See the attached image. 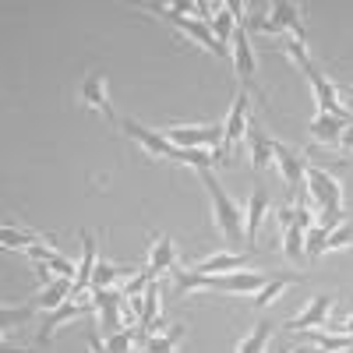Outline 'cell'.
I'll return each instance as SVG.
<instances>
[{
    "label": "cell",
    "instance_id": "obj_1",
    "mask_svg": "<svg viewBox=\"0 0 353 353\" xmlns=\"http://www.w3.org/2000/svg\"><path fill=\"white\" fill-rule=\"evenodd\" d=\"M198 173H201L205 191H209V198H212V216H216V226H219V233H223V241H226L230 248L248 244V237H244V212H241V205L223 191L219 176H216L212 170H198Z\"/></svg>",
    "mask_w": 353,
    "mask_h": 353
},
{
    "label": "cell",
    "instance_id": "obj_2",
    "mask_svg": "<svg viewBox=\"0 0 353 353\" xmlns=\"http://www.w3.org/2000/svg\"><path fill=\"white\" fill-rule=\"evenodd\" d=\"M121 128H124L128 138H134L149 156H163V159H173V163H188V166H194V170H212V159L205 156L201 149H176L166 134H159V131H152V128L131 121V117H128V121H121Z\"/></svg>",
    "mask_w": 353,
    "mask_h": 353
},
{
    "label": "cell",
    "instance_id": "obj_3",
    "mask_svg": "<svg viewBox=\"0 0 353 353\" xmlns=\"http://www.w3.org/2000/svg\"><path fill=\"white\" fill-rule=\"evenodd\" d=\"M269 276L261 272H226V276H201V272H176V290L191 293V290H223V293H258Z\"/></svg>",
    "mask_w": 353,
    "mask_h": 353
},
{
    "label": "cell",
    "instance_id": "obj_4",
    "mask_svg": "<svg viewBox=\"0 0 353 353\" xmlns=\"http://www.w3.org/2000/svg\"><path fill=\"white\" fill-rule=\"evenodd\" d=\"M307 191L311 198L321 205V226H339V212H343V188L332 173L318 170V166H307Z\"/></svg>",
    "mask_w": 353,
    "mask_h": 353
},
{
    "label": "cell",
    "instance_id": "obj_5",
    "mask_svg": "<svg viewBox=\"0 0 353 353\" xmlns=\"http://www.w3.org/2000/svg\"><path fill=\"white\" fill-rule=\"evenodd\" d=\"M166 138L176 145V149H219V159L223 156V124H212V128H166Z\"/></svg>",
    "mask_w": 353,
    "mask_h": 353
},
{
    "label": "cell",
    "instance_id": "obj_6",
    "mask_svg": "<svg viewBox=\"0 0 353 353\" xmlns=\"http://www.w3.org/2000/svg\"><path fill=\"white\" fill-rule=\"evenodd\" d=\"M301 71L307 74V81H311V88H314V99H318V113H332V117H339V121H346L350 124V110L339 103V92H336V85L332 81H325L321 78V71L311 64V57L307 61H301Z\"/></svg>",
    "mask_w": 353,
    "mask_h": 353
},
{
    "label": "cell",
    "instance_id": "obj_7",
    "mask_svg": "<svg viewBox=\"0 0 353 353\" xmlns=\"http://www.w3.org/2000/svg\"><path fill=\"white\" fill-rule=\"evenodd\" d=\"M92 304L99 311V325L106 336L121 332V314H124V293L117 290H92Z\"/></svg>",
    "mask_w": 353,
    "mask_h": 353
},
{
    "label": "cell",
    "instance_id": "obj_8",
    "mask_svg": "<svg viewBox=\"0 0 353 353\" xmlns=\"http://www.w3.org/2000/svg\"><path fill=\"white\" fill-rule=\"evenodd\" d=\"M88 307H96V304H88V301H81V297H71L68 304H61L57 311H50L46 318H43V325H39V336H36V343L39 346H46L50 339H53V332L64 325V321H71V318H78V314H85Z\"/></svg>",
    "mask_w": 353,
    "mask_h": 353
},
{
    "label": "cell",
    "instance_id": "obj_9",
    "mask_svg": "<svg viewBox=\"0 0 353 353\" xmlns=\"http://www.w3.org/2000/svg\"><path fill=\"white\" fill-rule=\"evenodd\" d=\"M248 106H251V96L248 92H237V99H233V106H230V117H226V124H223V131H226V138H223V156L230 159V149L241 141V134L248 131Z\"/></svg>",
    "mask_w": 353,
    "mask_h": 353
},
{
    "label": "cell",
    "instance_id": "obj_10",
    "mask_svg": "<svg viewBox=\"0 0 353 353\" xmlns=\"http://www.w3.org/2000/svg\"><path fill=\"white\" fill-rule=\"evenodd\" d=\"M276 163H279V170H283V176H286L290 191L301 194V191L307 188V166H304V159H301L297 152H290L286 145L276 141Z\"/></svg>",
    "mask_w": 353,
    "mask_h": 353
},
{
    "label": "cell",
    "instance_id": "obj_11",
    "mask_svg": "<svg viewBox=\"0 0 353 353\" xmlns=\"http://www.w3.org/2000/svg\"><path fill=\"white\" fill-rule=\"evenodd\" d=\"M332 304H336V297H332V293H318V297L297 314V318H293L290 321V329L293 332H301V329H314V325H325V321H329V311H332Z\"/></svg>",
    "mask_w": 353,
    "mask_h": 353
},
{
    "label": "cell",
    "instance_id": "obj_12",
    "mask_svg": "<svg viewBox=\"0 0 353 353\" xmlns=\"http://www.w3.org/2000/svg\"><path fill=\"white\" fill-rule=\"evenodd\" d=\"M265 212H269V194H265V188H254L248 205H244V237H248V244L258 241V230L265 223Z\"/></svg>",
    "mask_w": 353,
    "mask_h": 353
},
{
    "label": "cell",
    "instance_id": "obj_13",
    "mask_svg": "<svg viewBox=\"0 0 353 353\" xmlns=\"http://www.w3.org/2000/svg\"><path fill=\"white\" fill-rule=\"evenodd\" d=\"M96 241L92 233H81V261H78V276H74V293L71 297H85V290L92 286V272H96Z\"/></svg>",
    "mask_w": 353,
    "mask_h": 353
},
{
    "label": "cell",
    "instance_id": "obj_14",
    "mask_svg": "<svg viewBox=\"0 0 353 353\" xmlns=\"http://www.w3.org/2000/svg\"><path fill=\"white\" fill-rule=\"evenodd\" d=\"M81 99L92 106V110H99L106 121H113V106H110V99H106L103 71H88V74H85V81H81Z\"/></svg>",
    "mask_w": 353,
    "mask_h": 353
},
{
    "label": "cell",
    "instance_id": "obj_15",
    "mask_svg": "<svg viewBox=\"0 0 353 353\" xmlns=\"http://www.w3.org/2000/svg\"><path fill=\"white\" fill-rule=\"evenodd\" d=\"M248 265V254H212V258H201L198 265H191V272H201V276H226V272H241Z\"/></svg>",
    "mask_w": 353,
    "mask_h": 353
},
{
    "label": "cell",
    "instance_id": "obj_16",
    "mask_svg": "<svg viewBox=\"0 0 353 353\" xmlns=\"http://www.w3.org/2000/svg\"><path fill=\"white\" fill-rule=\"evenodd\" d=\"M230 57H233V68L244 81H254V53H251V43H248V32L237 28V36L230 43Z\"/></svg>",
    "mask_w": 353,
    "mask_h": 353
},
{
    "label": "cell",
    "instance_id": "obj_17",
    "mask_svg": "<svg viewBox=\"0 0 353 353\" xmlns=\"http://www.w3.org/2000/svg\"><path fill=\"white\" fill-rule=\"evenodd\" d=\"M343 131H346V121H339L332 113H318L311 121V138L321 141V145H339Z\"/></svg>",
    "mask_w": 353,
    "mask_h": 353
},
{
    "label": "cell",
    "instance_id": "obj_18",
    "mask_svg": "<svg viewBox=\"0 0 353 353\" xmlns=\"http://www.w3.org/2000/svg\"><path fill=\"white\" fill-rule=\"evenodd\" d=\"M272 21L283 28V32H290L293 39H304V25H301V8L297 4H286V0L272 4Z\"/></svg>",
    "mask_w": 353,
    "mask_h": 353
},
{
    "label": "cell",
    "instance_id": "obj_19",
    "mask_svg": "<svg viewBox=\"0 0 353 353\" xmlns=\"http://www.w3.org/2000/svg\"><path fill=\"white\" fill-rule=\"evenodd\" d=\"M248 141H251V163H254V170H265V166H269V159H276V141L265 134V131L248 128Z\"/></svg>",
    "mask_w": 353,
    "mask_h": 353
},
{
    "label": "cell",
    "instance_id": "obj_20",
    "mask_svg": "<svg viewBox=\"0 0 353 353\" xmlns=\"http://www.w3.org/2000/svg\"><path fill=\"white\" fill-rule=\"evenodd\" d=\"M71 293H74V279H53V283L43 286V297H39L36 304H39L43 311H57L61 304L71 301Z\"/></svg>",
    "mask_w": 353,
    "mask_h": 353
},
{
    "label": "cell",
    "instance_id": "obj_21",
    "mask_svg": "<svg viewBox=\"0 0 353 353\" xmlns=\"http://www.w3.org/2000/svg\"><path fill=\"white\" fill-rule=\"evenodd\" d=\"M237 8H219V14L212 18V36H216V43L219 46H226L230 50V43H233V36H237Z\"/></svg>",
    "mask_w": 353,
    "mask_h": 353
},
{
    "label": "cell",
    "instance_id": "obj_22",
    "mask_svg": "<svg viewBox=\"0 0 353 353\" xmlns=\"http://www.w3.org/2000/svg\"><path fill=\"white\" fill-rule=\"evenodd\" d=\"M149 269H152V272H166V269L176 272V248H173L170 237H156L152 254H149Z\"/></svg>",
    "mask_w": 353,
    "mask_h": 353
},
{
    "label": "cell",
    "instance_id": "obj_23",
    "mask_svg": "<svg viewBox=\"0 0 353 353\" xmlns=\"http://www.w3.org/2000/svg\"><path fill=\"white\" fill-rule=\"evenodd\" d=\"M329 233H332V226H321V223H314L307 233H304V258H321L325 254V248H329Z\"/></svg>",
    "mask_w": 353,
    "mask_h": 353
},
{
    "label": "cell",
    "instance_id": "obj_24",
    "mask_svg": "<svg viewBox=\"0 0 353 353\" xmlns=\"http://www.w3.org/2000/svg\"><path fill=\"white\" fill-rule=\"evenodd\" d=\"M43 237H36V233H25V230H14V226H4L0 230V244H4L8 251H28L36 248Z\"/></svg>",
    "mask_w": 353,
    "mask_h": 353
},
{
    "label": "cell",
    "instance_id": "obj_25",
    "mask_svg": "<svg viewBox=\"0 0 353 353\" xmlns=\"http://www.w3.org/2000/svg\"><path fill=\"white\" fill-rule=\"evenodd\" d=\"M311 343H314L318 350H329V353L353 350V336H350V332H311Z\"/></svg>",
    "mask_w": 353,
    "mask_h": 353
},
{
    "label": "cell",
    "instance_id": "obj_26",
    "mask_svg": "<svg viewBox=\"0 0 353 353\" xmlns=\"http://www.w3.org/2000/svg\"><path fill=\"white\" fill-rule=\"evenodd\" d=\"M304 233H307V230H301L297 223L283 230V251H286V258H293V261L304 258Z\"/></svg>",
    "mask_w": 353,
    "mask_h": 353
},
{
    "label": "cell",
    "instance_id": "obj_27",
    "mask_svg": "<svg viewBox=\"0 0 353 353\" xmlns=\"http://www.w3.org/2000/svg\"><path fill=\"white\" fill-rule=\"evenodd\" d=\"M124 276H128L124 269H117V265H110V261H99L96 272H92V290H113V283L124 279Z\"/></svg>",
    "mask_w": 353,
    "mask_h": 353
},
{
    "label": "cell",
    "instance_id": "obj_28",
    "mask_svg": "<svg viewBox=\"0 0 353 353\" xmlns=\"http://www.w3.org/2000/svg\"><path fill=\"white\" fill-rule=\"evenodd\" d=\"M184 336V325H176V329H170L166 336H149L145 339V353H173V346H176V339Z\"/></svg>",
    "mask_w": 353,
    "mask_h": 353
},
{
    "label": "cell",
    "instance_id": "obj_29",
    "mask_svg": "<svg viewBox=\"0 0 353 353\" xmlns=\"http://www.w3.org/2000/svg\"><path fill=\"white\" fill-rule=\"evenodd\" d=\"M269 336H272V321H258L254 332L241 343V353H265V343H269Z\"/></svg>",
    "mask_w": 353,
    "mask_h": 353
},
{
    "label": "cell",
    "instance_id": "obj_30",
    "mask_svg": "<svg viewBox=\"0 0 353 353\" xmlns=\"http://www.w3.org/2000/svg\"><path fill=\"white\" fill-rule=\"evenodd\" d=\"M293 279H297V276H276L272 283H265V286L258 290V297H254V307H269V301H276V297H279V293H283Z\"/></svg>",
    "mask_w": 353,
    "mask_h": 353
},
{
    "label": "cell",
    "instance_id": "obj_31",
    "mask_svg": "<svg viewBox=\"0 0 353 353\" xmlns=\"http://www.w3.org/2000/svg\"><path fill=\"white\" fill-rule=\"evenodd\" d=\"M36 307H39V304H25V307H4L0 321H4V329H11V325L18 329V325H25V321L36 314Z\"/></svg>",
    "mask_w": 353,
    "mask_h": 353
},
{
    "label": "cell",
    "instance_id": "obj_32",
    "mask_svg": "<svg viewBox=\"0 0 353 353\" xmlns=\"http://www.w3.org/2000/svg\"><path fill=\"white\" fill-rule=\"evenodd\" d=\"M350 244H353V223H339L329 233V248L325 251H339V248H350Z\"/></svg>",
    "mask_w": 353,
    "mask_h": 353
},
{
    "label": "cell",
    "instance_id": "obj_33",
    "mask_svg": "<svg viewBox=\"0 0 353 353\" xmlns=\"http://www.w3.org/2000/svg\"><path fill=\"white\" fill-rule=\"evenodd\" d=\"M293 212H297V209H290V205H286V209H279V212H276V219L283 223V230H286V226H293Z\"/></svg>",
    "mask_w": 353,
    "mask_h": 353
},
{
    "label": "cell",
    "instance_id": "obj_34",
    "mask_svg": "<svg viewBox=\"0 0 353 353\" xmlns=\"http://www.w3.org/2000/svg\"><path fill=\"white\" fill-rule=\"evenodd\" d=\"M339 145L346 152H353V124H346V131H343V138H339Z\"/></svg>",
    "mask_w": 353,
    "mask_h": 353
},
{
    "label": "cell",
    "instance_id": "obj_35",
    "mask_svg": "<svg viewBox=\"0 0 353 353\" xmlns=\"http://www.w3.org/2000/svg\"><path fill=\"white\" fill-rule=\"evenodd\" d=\"M336 329H343V332H350V336H353V318H350V321H343V325H336Z\"/></svg>",
    "mask_w": 353,
    "mask_h": 353
},
{
    "label": "cell",
    "instance_id": "obj_36",
    "mask_svg": "<svg viewBox=\"0 0 353 353\" xmlns=\"http://www.w3.org/2000/svg\"><path fill=\"white\" fill-rule=\"evenodd\" d=\"M346 99H350V106H353V85L346 88Z\"/></svg>",
    "mask_w": 353,
    "mask_h": 353
},
{
    "label": "cell",
    "instance_id": "obj_37",
    "mask_svg": "<svg viewBox=\"0 0 353 353\" xmlns=\"http://www.w3.org/2000/svg\"><path fill=\"white\" fill-rule=\"evenodd\" d=\"M307 353H329V350H318V346H314V350H307Z\"/></svg>",
    "mask_w": 353,
    "mask_h": 353
},
{
    "label": "cell",
    "instance_id": "obj_38",
    "mask_svg": "<svg viewBox=\"0 0 353 353\" xmlns=\"http://www.w3.org/2000/svg\"><path fill=\"white\" fill-rule=\"evenodd\" d=\"M297 353H307V350H297Z\"/></svg>",
    "mask_w": 353,
    "mask_h": 353
}]
</instances>
